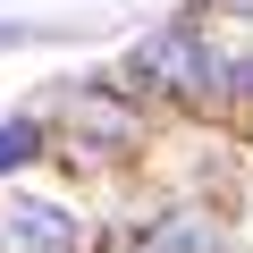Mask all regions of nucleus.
Instances as JSON below:
<instances>
[{
	"label": "nucleus",
	"mask_w": 253,
	"mask_h": 253,
	"mask_svg": "<svg viewBox=\"0 0 253 253\" xmlns=\"http://www.w3.org/2000/svg\"><path fill=\"white\" fill-rule=\"evenodd\" d=\"M34 144H42V126H26V118H9V126H0V177H9V169H26V161H34Z\"/></svg>",
	"instance_id": "20e7f679"
},
{
	"label": "nucleus",
	"mask_w": 253,
	"mask_h": 253,
	"mask_svg": "<svg viewBox=\"0 0 253 253\" xmlns=\"http://www.w3.org/2000/svg\"><path fill=\"white\" fill-rule=\"evenodd\" d=\"M126 253H211V236H203V219H161V228H144V236H126Z\"/></svg>",
	"instance_id": "7ed1b4c3"
},
{
	"label": "nucleus",
	"mask_w": 253,
	"mask_h": 253,
	"mask_svg": "<svg viewBox=\"0 0 253 253\" xmlns=\"http://www.w3.org/2000/svg\"><path fill=\"white\" fill-rule=\"evenodd\" d=\"M135 76H144V84H161V93H177V101H219V93H228V68H219V59H211V42H203V34H186V26L152 34V42L135 51Z\"/></svg>",
	"instance_id": "f257e3e1"
},
{
	"label": "nucleus",
	"mask_w": 253,
	"mask_h": 253,
	"mask_svg": "<svg viewBox=\"0 0 253 253\" xmlns=\"http://www.w3.org/2000/svg\"><path fill=\"white\" fill-rule=\"evenodd\" d=\"M0 253H76V219L42 194L0 203Z\"/></svg>",
	"instance_id": "f03ea898"
}]
</instances>
